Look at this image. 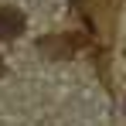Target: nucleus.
<instances>
[{
  "label": "nucleus",
  "mask_w": 126,
  "mask_h": 126,
  "mask_svg": "<svg viewBox=\"0 0 126 126\" xmlns=\"http://www.w3.org/2000/svg\"><path fill=\"white\" fill-rule=\"evenodd\" d=\"M24 34V14L17 7H0V41H10Z\"/></svg>",
  "instance_id": "f257e3e1"
}]
</instances>
